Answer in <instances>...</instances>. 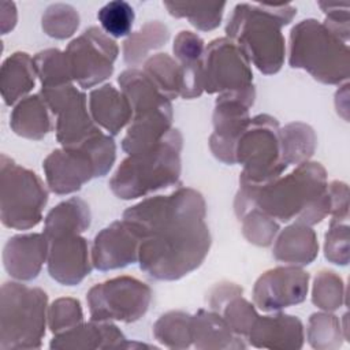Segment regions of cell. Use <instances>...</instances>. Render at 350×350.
Masks as SVG:
<instances>
[{
    "instance_id": "obj_1",
    "label": "cell",
    "mask_w": 350,
    "mask_h": 350,
    "mask_svg": "<svg viewBox=\"0 0 350 350\" xmlns=\"http://www.w3.org/2000/svg\"><path fill=\"white\" fill-rule=\"evenodd\" d=\"M205 216V200L191 187L148 197L127 208L122 220L141 239V271L156 280H178L197 269L212 243Z\"/></svg>"
},
{
    "instance_id": "obj_2",
    "label": "cell",
    "mask_w": 350,
    "mask_h": 350,
    "mask_svg": "<svg viewBox=\"0 0 350 350\" xmlns=\"http://www.w3.org/2000/svg\"><path fill=\"white\" fill-rule=\"evenodd\" d=\"M252 209L284 223L293 219L306 226L320 223L331 211L325 168L308 160L262 185L239 180L234 212L241 220Z\"/></svg>"
},
{
    "instance_id": "obj_3",
    "label": "cell",
    "mask_w": 350,
    "mask_h": 350,
    "mask_svg": "<svg viewBox=\"0 0 350 350\" xmlns=\"http://www.w3.org/2000/svg\"><path fill=\"white\" fill-rule=\"evenodd\" d=\"M290 3H239L226 25L227 38L234 41L258 71L276 74L284 64L286 41L282 27L295 16Z\"/></svg>"
},
{
    "instance_id": "obj_4",
    "label": "cell",
    "mask_w": 350,
    "mask_h": 350,
    "mask_svg": "<svg viewBox=\"0 0 350 350\" xmlns=\"http://www.w3.org/2000/svg\"><path fill=\"white\" fill-rule=\"evenodd\" d=\"M183 138L178 129H171L152 148L129 154L109 179L112 193L122 200L146 197L179 182Z\"/></svg>"
},
{
    "instance_id": "obj_5",
    "label": "cell",
    "mask_w": 350,
    "mask_h": 350,
    "mask_svg": "<svg viewBox=\"0 0 350 350\" xmlns=\"http://www.w3.org/2000/svg\"><path fill=\"white\" fill-rule=\"evenodd\" d=\"M118 83L133 111L122 149L134 154L156 145L172 129V105L142 70H124L118 77Z\"/></svg>"
},
{
    "instance_id": "obj_6",
    "label": "cell",
    "mask_w": 350,
    "mask_h": 350,
    "mask_svg": "<svg viewBox=\"0 0 350 350\" xmlns=\"http://www.w3.org/2000/svg\"><path fill=\"white\" fill-rule=\"evenodd\" d=\"M288 64L321 83L339 85L350 75L349 45L323 22L304 19L290 31Z\"/></svg>"
},
{
    "instance_id": "obj_7",
    "label": "cell",
    "mask_w": 350,
    "mask_h": 350,
    "mask_svg": "<svg viewBox=\"0 0 350 350\" xmlns=\"http://www.w3.org/2000/svg\"><path fill=\"white\" fill-rule=\"evenodd\" d=\"M48 321V295L38 287L5 282L0 294V349L41 347Z\"/></svg>"
},
{
    "instance_id": "obj_8",
    "label": "cell",
    "mask_w": 350,
    "mask_h": 350,
    "mask_svg": "<svg viewBox=\"0 0 350 350\" xmlns=\"http://www.w3.org/2000/svg\"><path fill=\"white\" fill-rule=\"evenodd\" d=\"M48 189L29 168L16 164L7 154L0 159V219L14 230H29L42 220Z\"/></svg>"
},
{
    "instance_id": "obj_9",
    "label": "cell",
    "mask_w": 350,
    "mask_h": 350,
    "mask_svg": "<svg viewBox=\"0 0 350 350\" xmlns=\"http://www.w3.org/2000/svg\"><path fill=\"white\" fill-rule=\"evenodd\" d=\"M242 165L239 180L262 185L280 176L287 165L282 159L280 127L267 113L250 118L235 146V164Z\"/></svg>"
},
{
    "instance_id": "obj_10",
    "label": "cell",
    "mask_w": 350,
    "mask_h": 350,
    "mask_svg": "<svg viewBox=\"0 0 350 350\" xmlns=\"http://www.w3.org/2000/svg\"><path fill=\"white\" fill-rule=\"evenodd\" d=\"M92 320L133 323L152 302V288L133 276H116L94 284L86 294Z\"/></svg>"
},
{
    "instance_id": "obj_11",
    "label": "cell",
    "mask_w": 350,
    "mask_h": 350,
    "mask_svg": "<svg viewBox=\"0 0 350 350\" xmlns=\"http://www.w3.org/2000/svg\"><path fill=\"white\" fill-rule=\"evenodd\" d=\"M64 52L72 79L82 89H89L112 75L119 46L101 29L92 26L74 38Z\"/></svg>"
},
{
    "instance_id": "obj_12",
    "label": "cell",
    "mask_w": 350,
    "mask_h": 350,
    "mask_svg": "<svg viewBox=\"0 0 350 350\" xmlns=\"http://www.w3.org/2000/svg\"><path fill=\"white\" fill-rule=\"evenodd\" d=\"M253 88V71L243 51L227 37L212 40L204 52V92L221 94Z\"/></svg>"
},
{
    "instance_id": "obj_13",
    "label": "cell",
    "mask_w": 350,
    "mask_h": 350,
    "mask_svg": "<svg viewBox=\"0 0 350 350\" xmlns=\"http://www.w3.org/2000/svg\"><path fill=\"white\" fill-rule=\"evenodd\" d=\"M256 89L217 96L213 111V133L209 148L213 156L224 164H235V146L247 126L249 108L254 104Z\"/></svg>"
},
{
    "instance_id": "obj_14",
    "label": "cell",
    "mask_w": 350,
    "mask_h": 350,
    "mask_svg": "<svg viewBox=\"0 0 350 350\" xmlns=\"http://www.w3.org/2000/svg\"><path fill=\"white\" fill-rule=\"evenodd\" d=\"M309 273L302 267L283 265L268 269L254 283L253 302L262 312H278L305 301Z\"/></svg>"
},
{
    "instance_id": "obj_15",
    "label": "cell",
    "mask_w": 350,
    "mask_h": 350,
    "mask_svg": "<svg viewBox=\"0 0 350 350\" xmlns=\"http://www.w3.org/2000/svg\"><path fill=\"white\" fill-rule=\"evenodd\" d=\"M42 170L48 187L60 196L78 191L90 179L97 178L94 163L82 146L51 152L42 163Z\"/></svg>"
},
{
    "instance_id": "obj_16",
    "label": "cell",
    "mask_w": 350,
    "mask_h": 350,
    "mask_svg": "<svg viewBox=\"0 0 350 350\" xmlns=\"http://www.w3.org/2000/svg\"><path fill=\"white\" fill-rule=\"evenodd\" d=\"M48 242L46 265L52 279L64 286H75L92 272V253L81 234H64Z\"/></svg>"
},
{
    "instance_id": "obj_17",
    "label": "cell",
    "mask_w": 350,
    "mask_h": 350,
    "mask_svg": "<svg viewBox=\"0 0 350 350\" xmlns=\"http://www.w3.org/2000/svg\"><path fill=\"white\" fill-rule=\"evenodd\" d=\"M141 239L124 220L103 228L92 245V262L98 271L124 268L138 261Z\"/></svg>"
},
{
    "instance_id": "obj_18",
    "label": "cell",
    "mask_w": 350,
    "mask_h": 350,
    "mask_svg": "<svg viewBox=\"0 0 350 350\" xmlns=\"http://www.w3.org/2000/svg\"><path fill=\"white\" fill-rule=\"evenodd\" d=\"M49 242L44 234H19L11 237L3 249V265L16 280L29 282L38 276L46 262Z\"/></svg>"
},
{
    "instance_id": "obj_19",
    "label": "cell",
    "mask_w": 350,
    "mask_h": 350,
    "mask_svg": "<svg viewBox=\"0 0 350 350\" xmlns=\"http://www.w3.org/2000/svg\"><path fill=\"white\" fill-rule=\"evenodd\" d=\"M252 346L258 349H301L304 346V325L291 314L275 313L257 316L247 336Z\"/></svg>"
},
{
    "instance_id": "obj_20",
    "label": "cell",
    "mask_w": 350,
    "mask_h": 350,
    "mask_svg": "<svg viewBox=\"0 0 350 350\" xmlns=\"http://www.w3.org/2000/svg\"><path fill=\"white\" fill-rule=\"evenodd\" d=\"M138 345V343H134ZM123 332L112 321L81 323L77 327L56 334L49 343L51 349H109V347H133Z\"/></svg>"
},
{
    "instance_id": "obj_21",
    "label": "cell",
    "mask_w": 350,
    "mask_h": 350,
    "mask_svg": "<svg viewBox=\"0 0 350 350\" xmlns=\"http://www.w3.org/2000/svg\"><path fill=\"white\" fill-rule=\"evenodd\" d=\"M172 51L182 71L180 97H200L204 92V40L193 31L182 30L174 40Z\"/></svg>"
},
{
    "instance_id": "obj_22",
    "label": "cell",
    "mask_w": 350,
    "mask_h": 350,
    "mask_svg": "<svg viewBox=\"0 0 350 350\" xmlns=\"http://www.w3.org/2000/svg\"><path fill=\"white\" fill-rule=\"evenodd\" d=\"M56 139L62 148H77L100 127L93 120L85 93L78 92L56 113Z\"/></svg>"
},
{
    "instance_id": "obj_23",
    "label": "cell",
    "mask_w": 350,
    "mask_h": 350,
    "mask_svg": "<svg viewBox=\"0 0 350 350\" xmlns=\"http://www.w3.org/2000/svg\"><path fill=\"white\" fill-rule=\"evenodd\" d=\"M89 111L96 124L111 135L119 134L122 129L129 126L133 118L127 97L111 83H105L90 92Z\"/></svg>"
},
{
    "instance_id": "obj_24",
    "label": "cell",
    "mask_w": 350,
    "mask_h": 350,
    "mask_svg": "<svg viewBox=\"0 0 350 350\" xmlns=\"http://www.w3.org/2000/svg\"><path fill=\"white\" fill-rule=\"evenodd\" d=\"M317 253L319 242L314 230L298 221L279 232L272 250L276 261L295 267L310 264L317 257Z\"/></svg>"
},
{
    "instance_id": "obj_25",
    "label": "cell",
    "mask_w": 350,
    "mask_h": 350,
    "mask_svg": "<svg viewBox=\"0 0 350 350\" xmlns=\"http://www.w3.org/2000/svg\"><path fill=\"white\" fill-rule=\"evenodd\" d=\"M193 346L197 349H245L242 338L227 324L224 317L215 312L200 309L191 317Z\"/></svg>"
},
{
    "instance_id": "obj_26",
    "label": "cell",
    "mask_w": 350,
    "mask_h": 350,
    "mask_svg": "<svg viewBox=\"0 0 350 350\" xmlns=\"http://www.w3.org/2000/svg\"><path fill=\"white\" fill-rule=\"evenodd\" d=\"M36 68L33 57L26 52H14L0 70V90L7 105L18 104L27 97L36 85Z\"/></svg>"
},
{
    "instance_id": "obj_27",
    "label": "cell",
    "mask_w": 350,
    "mask_h": 350,
    "mask_svg": "<svg viewBox=\"0 0 350 350\" xmlns=\"http://www.w3.org/2000/svg\"><path fill=\"white\" fill-rule=\"evenodd\" d=\"M49 112L40 93L30 94L14 107L10 116V126L16 135L38 141L52 129Z\"/></svg>"
},
{
    "instance_id": "obj_28",
    "label": "cell",
    "mask_w": 350,
    "mask_h": 350,
    "mask_svg": "<svg viewBox=\"0 0 350 350\" xmlns=\"http://www.w3.org/2000/svg\"><path fill=\"white\" fill-rule=\"evenodd\" d=\"M89 205L79 197H71L52 208L44 220V235L49 241L64 234H82L90 226Z\"/></svg>"
},
{
    "instance_id": "obj_29",
    "label": "cell",
    "mask_w": 350,
    "mask_h": 350,
    "mask_svg": "<svg viewBox=\"0 0 350 350\" xmlns=\"http://www.w3.org/2000/svg\"><path fill=\"white\" fill-rule=\"evenodd\" d=\"M170 38L168 27L160 21L146 22L139 30L131 33L123 42V59L130 68H137L149 57L152 51L165 45Z\"/></svg>"
},
{
    "instance_id": "obj_30",
    "label": "cell",
    "mask_w": 350,
    "mask_h": 350,
    "mask_svg": "<svg viewBox=\"0 0 350 350\" xmlns=\"http://www.w3.org/2000/svg\"><path fill=\"white\" fill-rule=\"evenodd\" d=\"M314 130L302 122H293L280 129V148L284 164L298 165L308 161L316 149Z\"/></svg>"
},
{
    "instance_id": "obj_31",
    "label": "cell",
    "mask_w": 350,
    "mask_h": 350,
    "mask_svg": "<svg viewBox=\"0 0 350 350\" xmlns=\"http://www.w3.org/2000/svg\"><path fill=\"white\" fill-rule=\"evenodd\" d=\"M191 317L182 310H171L159 317L153 325L154 338L165 347L186 349L193 345Z\"/></svg>"
},
{
    "instance_id": "obj_32",
    "label": "cell",
    "mask_w": 350,
    "mask_h": 350,
    "mask_svg": "<svg viewBox=\"0 0 350 350\" xmlns=\"http://www.w3.org/2000/svg\"><path fill=\"white\" fill-rule=\"evenodd\" d=\"M156 88L170 100L180 96L182 71L178 62L167 53H156L149 56L142 70Z\"/></svg>"
},
{
    "instance_id": "obj_33",
    "label": "cell",
    "mask_w": 350,
    "mask_h": 350,
    "mask_svg": "<svg viewBox=\"0 0 350 350\" xmlns=\"http://www.w3.org/2000/svg\"><path fill=\"white\" fill-rule=\"evenodd\" d=\"M168 14L175 18H186L198 30L209 31L216 29L226 8V3H190V1H164Z\"/></svg>"
},
{
    "instance_id": "obj_34",
    "label": "cell",
    "mask_w": 350,
    "mask_h": 350,
    "mask_svg": "<svg viewBox=\"0 0 350 350\" xmlns=\"http://www.w3.org/2000/svg\"><path fill=\"white\" fill-rule=\"evenodd\" d=\"M37 77L41 81V89H52L74 82L66 52L60 49H45L33 57Z\"/></svg>"
},
{
    "instance_id": "obj_35",
    "label": "cell",
    "mask_w": 350,
    "mask_h": 350,
    "mask_svg": "<svg viewBox=\"0 0 350 350\" xmlns=\"http://www.w3.org/2000/svg\"><path fill=\"white\" fill-rule=\"evenodd\" d=\"M312 302L324 312H334L345 302V284L334 271H320L313 282Z\"/></svg>"
},
{
    "instance_id": "obj_36",
    "label": "cell",
    "mask_w": 350,
    "mask_h": 350,
    "mask_svg": "<svg viewBox=\"0 0 350 350\" xmlns=\"http://www.w3.org/2000/svg\"><path fill=\"white\" fill-rule=\"evenodd\" d=\"M101 30L109 37L120 38L131 34L135 14L133 7L123 0L109 1L97 12Z\"/></svg>"
},
{
    "instance_id": "obj_37",
    "label": "cell",
    "mask_w": 350,
    "mask_h": 350,
    "mask_svg": "<svg viewBox=\"0 0 350 350\" xmlns=\"http://www.w3.org/2000/svg\"><path fill=\"white\" fill-rule=\"evenodd\" d=\"M308 339L314 349H336L342 345V327L329 312L313 313L308 323Z\"/></svg>"
},
{
    "instance_id": "obj_38",
    "label": "cell",
    "mask_w": 350,
    "mask_h": 350,
    "mask_svg": "<svg viewBox=\"0 0 350 350\" xmlns=\"http://www.w3.org/2000/svg\"><path fill=\"white\" fill-rule=\"evenodd\" d=\"M78 26L79 15L70 4H51L42 15V30L52 38L66 40L77 31Z\"/></svg>"
},
{
    "instance_id": "obj_39",
    "label": "cell",
    "mask_w": 350,
    "mask_h": 350,
    "mask_svg": "<svg viewBox=\"0 0 350 350\" xmlns=\"http://www.w3.org/2000/svg\"><path fill=\"white\" fill-rule=\"evenodd\" d=\"M220 313L230 328L241 338H246L254 320L257 319V312L254 305H252L247 299L242 297V294H237L231 297L217 312Z\"/></svg>"
},
{
    "instance_id": "obj_40",
    "label": "cell",
    "mask_w": 350,
    "mask_h": 350,
    "mask_svg": "<svg viewBox=\"0 0 350 350\" xmlns=\"http://www.w3.org/2000/svg\"><path fill=\"white\" fill-rule=\"evenodd\" d=\"M241 220L243 237L257 246H269L279 232L278 221L258 209H252Z\"/></svg>"
},
{
    "instance_id": "obj_41",
    "label": "cell",
    "mask_w": 350,
    "mask_h": 350,
    "mask_svg": "<svg viewBox=\"0 0 350 350\" xmlns=\"http://www.w3.org/2000/svg\"><path fill=\"white\" fill-rule=\"evenodd\" d=\"M81 323H83L82 306L75 298H57L48 308V327L55 335L68 331Z\"/></svg>"
},
{
    "instance_id": "obj_42",
    "label": "cell",
    "mask_w": 350,
    "mask_h": 350,
    "mask_svg": "<svg viewBox=\"0 0 350 350\" xmlns=\"http://www.w3.org/2000/svg\"><path fill=\"white\" fill-rule=\"evenodd\" d=\"M324 254L328 261L338 265L349 262V226L347 221H329V230L325 234Z\"/></svg>"
},
{
    "instance_id": "obj_43",
    "label": "cell",
    "mask_w": 350,
    "mask_h": 350,
    "mask_svg": "<svg viewBox=\"0 0 350 350\" xmlns=\"http://www.w3.org/2000/svg\"><path fill=\"white\" fill-rule=\"evenodd\" d=\"M319 7L325 14L323 22L345 42L349 41V4L347 3H319Z\"/></svg>"
},
{
    "instance_id": "obj_44",
    "label": "cell",
    "mask_w": 350,
    "mask_h": 350,
    "mask_svg": "<svg viewBox=\"0 0 350 350\" xmlns=\"http://www.w3.org/2000/svg\"><path fill=\"white\" fill-rule=\"evenodd\" d=\"M328 193L331 198V221H347L349 219V187L346 183L334 180L328 183Z\"/></svg>"
},
{
    "instance_id": "obj_45",
    "label": "cell",
    "mask_w": 350,
    "mask_h": 350,
    "mask_svg": "<svg viewBox=\"0 0 350 350\" xmlns=\"http://www.w3.org/2000/svg\"><path fill=\"white\" fill-rule=\"evenodd\" d=\"M242 294V288L235 283H217L213 288H211L208 294L209 308L215 312H219L220 308L234 295Z\"/></svg>"
},
{
    "instance_id": "obj_46",
    "label": "cell",
    "mask_w": 350,
    "mask_h": 350,
    "mask_svg": "<svg viewBox=\"0 0 350 350\" xmlns=\"http://www.w3.org/2000/svg\"><path fill=\"white\" fill-rule=\"evenodd\" d=\"M18 21V11L16 5L12 1H1L0 3V25H1V34H7L11 31Z\"/></svg>"
}]
</instances>
